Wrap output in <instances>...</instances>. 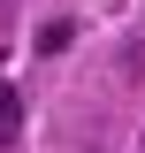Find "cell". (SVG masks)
Masks as SVG:
<instances>
[{
    "label": "cell",
    "instance_id": "obj_2",
    "mask_svg": "<svg viewBox=\"0 0 145 153\" xmlns=\"http://www.w3.org/2000/svg\"><path fill=\"white\" fill-rule=\"evenodd\" d=\"M69 38H76V23H46V31H38V54H61Z\"/></svg>",
    "mask_w": 145,
    "mask_h": 153
},
{
    "label": "cell",
    "instance_id": "obj_1",
    "mask_svg": "<svg viewBox=\"0 0 145 153\" xmlns=\"http://www.w3.org/2000/svg\"><path fill=\"white\" fill-rule=\"evenodd\" d=\"M16 138H23V92L0 84V153H16Z\"/></svg>",
    "mask_w": 145,
    "mask_h": 153
}]
</instances>
